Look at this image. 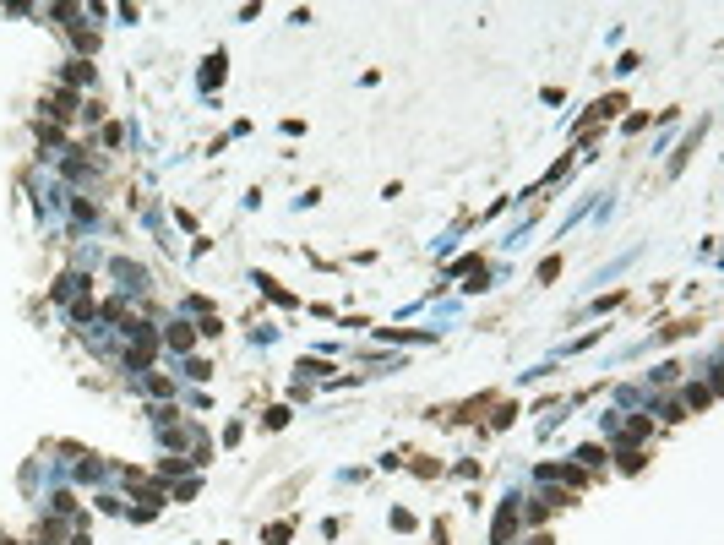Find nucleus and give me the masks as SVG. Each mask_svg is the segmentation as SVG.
<instances>
[{
	"mask_svg": "<svg viewBox=\"0 0 724 545\" xmlns=\"http://www.w3.org/2000/svg\"><path fill=\"white\" fill-rule=\"evenodd\" d=\"M517 524H523V513H517V502H501V513H496V524H490V545H512V535H517Z\"/></svg>",
	"mask_w": 724,
	"mask_h": 545,
	"instance_id": "f257e3e1",
	"label": "nucleus"
},
{
	"mask_svg": "<svg viewBox=\"0 0 724 545\" xmlns=\"http://www.w3.org/2000/svg\"><path fill=\"white\" fill-rule=\"evenodd\" d=\"M539 480H567V485H582L588 474H582L578 464H545V469H539Z\"/></svg>",
	"mask_w": 724,
	"mask_h": 545,
	"instance_id": "f03ea898",
	"label": "nucleus"
},
{
	"mask_svg": "<svg viewBox=\"0 0 724 545\" xmlns=\"http://www.w3.org/2000/svg\"><path fill=\"white\" fill-rule=\"evenodd\" d=\"M49 115H55V120H71V115H76V98H71V93H49Z\"/></svg>",
	"mask_w": 724,
	"mask_h": 545,
	"instance_id": "7ed1b4c3",
	"label": "nucleus"
},
{
	"mask_svg": "<svg viewBox=\"0 0 724 545\" xmlns=\"http://www.w3.org/2000/svg\"><path fill=\"white\" fill-rule=\"evenodd\" d=\"M621 109H626V98H621V93H610V98H599V104H593V115H599V120H610V115H621Z\"/></svg>",
	"mask_w": 724,
	"mask_h": 545,
	"instance_id": "20e7f679",
	"label": "nucleus"
},
{
	"mask_svg": "<svg viewBox=\"0 0 724 545\" xmlns=\"http://www.w3.org/2000/svg\"><path fill=\"white\" fill-rule=\"evenodd\" d=\"M648 431H653V420H648V414H637V420H632V425H626V442H643V436H648Z\"/></svg>",
	"mask_w": 724,
	"mask_h": 545,
	"instance_id": "39448f33",
	"label": "nucleus"
},
{
	"mask_svg": "<svg viewBox=\"0 0 724 545\" xmlns=\"http://www.w3.org/2000/svg\"><path fill=\"white\" fill-rule=\"evenodd\" d=\"M686 403H692V409H708V403H714V392H708V388H697V382H692V388H686Z\"/></svg>",
	"mask_w": 724,
	"mask_h": 545,
	"instance_id": "423d86ee",
	"label": "nucleus"
},
{
	"mask_svg": "<svg viewBox=\"0 0 724 545\" xmlns=\"http://www.w3.org/2000/svg\"><path fill=\"white\" fill-rule=\"evenodd\" d=\"M169 349H191V333L185 327H169Z\"/></svg>",
	"mask_w": 724,
	"mask_h": 545,
	"instance_id": "0eeeda50",
	"label": "nucleus"
}]
</instances>
